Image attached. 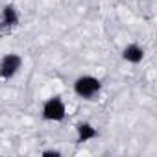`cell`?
<instances>
[{
  "label": "cell",
  "instance_id": "cell-4",
  "mask_svg": "<svg viewBox=\"0 0 157 157\" xmlns=\"http://www.w3.org/2000/svg\"><path fill=\"white\" fill-rule=\"evenodd\" d=\"M122 57L128 61V63H140L144 59V50L139 46V44H128L124 50H122Z\"/></svg>",
  "mask_w": 157,
  "mask_h": 157
},
{
  "label": "cell",
  "instance_id": "cell-2",
  "mask_svg": "<svg viewBox=\"0 0 157 157\" xmlns=\"http://www.w3.org/2000/svg\"><path fill=\"white\" fill-rule=\"evenodd\" d=\"M65 115H67V107L59 96H54V98L44 102V105H43V118L44 120L59 122L65 118Z\"/></svg>",
  "mask_w": 157,
  "mask_h": 157
},
{
  "label": "cell",
  "instance_id": "cell-5",
  "mask_svg": "<svg viewBox=\"0 0 157 157\" xmlns=\"http://www.w3.org/2000/svg\"><path fill=\"white\" fill-rule=\"evenodd\" d=\"M76 131H78V142H87L91 139H94L98 135V131L89 124V122H82L76 126Z\"/></svg>",
  "mask_w": 157,
  "mask_h": 157
},
{
  "label": "cell",
  "instance_id": "cell-6",
  "mask_svg": "<svg viewBox=\"0 0 157 157\" xmlns=\"http://www.w3.org/2000/svg\"><path fill=\"white\" fill-rule=\"evenodd\" d=\"M19 22V13L13 6H6L2 10V19H0V26H6V28H11Z\"/></svg>",
  "mask_w": 157,
  "mask_h": 157
},
{
  "label": "cell",
  "instance_id": "cell-3",
  "mask_svg": "<svg viewBox=\"0 0 157 157\" xmlns=\"http://www.w3.org/2000/svg\"><path fill=\"white\" fill-rule=\"evenodd\" d=\"M21 65H22L21 56H17V54H6L2 59H0V78H4V80L13 78L19 72Z\"/></svg>",
  "mask_w": 157,
  "mask_h": 157
},
{
  "label": "cell",
  "instance_id": "cell-7",
  "mask_svg": "<svg viewBox=\"0 0 157 157\" xmlns=\"http://www.w3.org/2000/svg\"><path fill=\"white\" fill-rule=\"evenodd\" d=\"M43 155H54V157H57V155H61V151H57V150H44Z\"/></svg>",
  "mask_w": 157,
  "mask_h": 157
},
{
  "label": "cell",
  "instance_id": "cell-1",
  "mask_svg": "<svg viewBox=\"0 0 157 157\" xmlns=\"http://www.w3.org/2000/svg\"><path fill=\"white\" fill-rule=\"evenodd\" d=\"M100 89H102V83L94 76H80L74 82V93L85 100H93L94 96H98Z\"/></svg>",
  "mask_w": 157,
  "mask_h": 157
}]
</instances>
